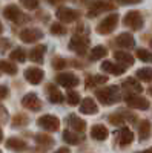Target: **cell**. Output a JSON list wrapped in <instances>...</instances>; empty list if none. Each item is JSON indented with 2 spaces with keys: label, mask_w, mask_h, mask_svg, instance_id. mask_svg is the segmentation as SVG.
Here are the masks:
<instances>
[{
  "label": "cell",
  "mask_w": 152,
  "mask_h": 153,
  "mask_svg": "<svg viewBox=\"0 0 152 153\" xmlns=\"http://www.w3.org/2000/svg\"><path fill=\"white\" fill-rule=\"evenodd\" d=\"M11 58L14 61H17V63H23L25 60H26V54H25V51L22 48H16L11 52Z\"/></svg>",
  "instance_id": "28"
},
{
  "label": "cell",
  "mask_w": 152,
  "mask_h": 153,
  "mask_svg": "<svg viewBox=\"0 0 152 153\" xmlns=\"http://www.w3.org/2000/svg\"><path fill=\"white\" fill-rule=\"evenodd\" d=\"M101 69L105 72H109V74H114V75H120L124 72V66H120V65H115L112 61H105L101 63Z\"/></svg>",
  "instance_id": "16"
},
{
  "label": "cell",
  "mask_w": 152,
  "mask_h": 153,
  "mask_svg": "<svg viewBox=\"0 0 152 153\" xmlns=\"http://www.w3.org/2000/svg\"><path fill=\"white\" fill-rule=\"evenodd\" d=\"M118 141L121 146H128L134 141V133L128 129V127H124V129H121L120 132V136H118Z\"/></svg>",
  "instance_id": "22"
},
{
  "label": "cell",
  "mask_w": 152,
  "mask_h": 153,
  "mask_svg": "<svg viewBox=\"0 0 152 153\" xmlns=\"http://www.w3.org/2000/svg\"><path fill=\"white\" fill-rule=\"evenodd\" d=\"M97 110H98V107H97L95 101L92 98H85L82 101V104H80V112L82 113H85V115H94V113H97Z\"/></svg>",
  "instance_id": "12"
},
{
  "label": "cell",
  "mask_w": 152,
  "mask_h": 153,
  "mask_svg": "<svg viewBox=\"0 0 152 153\" xmlns=\"http://www.w3.org/2000/svg\"><path fill=\"white\" fill-rule=\"evenodd\" d=\"M57 83L63 87H74L79 84V78L72 74H60L57 75Z\"/></svg>",
  "instance_id": "10"
},
{
  "label": "cell",
  "mask_w": 152,
  "mask_h": 153,
  "mask_svg": "<svg viewBox=\"0 0 152 153\" xmlns=\"http://www.w3.org/2000/svg\"><path fill=\"white\" fill-rule=\"evenodd\" d=\"M126 103H128L129 107H134V109H142V110L149 109V101L138 95H128L126 97Z\"/></svg>",
  "instance_id": "7"
},
{
  "label": "cell",
  "mask_w": 152,
  "mask_h": 153,
  "mask_svg": "<svg viewBox=\"0 0 152 153\" xmlns=\"http://www.w3.org/2000/svg\"><path fill=\"white\" fill-rule=\"evenodd\" d=\"M151 46H152V40H151Z\"/></svg>",
  "instance_id": "44"
},
{
  "label": "cell",
  "mask_w": 152,
  "mask_h": 153,
  "mask_svg": "<svg viewBox=\"0 0 152 153\" xmlns=\"http://www.w3.org/2000/svg\"><path fill=\"white\" fill-rule=\"evenodd\" d=\"M88 45H89V42H88L86 38H83V37H79V35L72 37L71 42H69V48L74 49L75 52L80 54V55H85V54H86Z\"/></svg>",
  "instance_id": "6"
},
{
  "label": "cell",
  "mask_w": 152,
  "mask_h": 153,
  "mask_svg": "<svg viewBox=\"0 0 152 153\" xmlns=\"http://www.w3.org/2000/svg\"><path fill=\"white\" fill-rule=\"evenodd\" d=\"M6 147L11 149V150H16V152H22V150L26 149V143L19 139V138H11L6 141Z\"/></svg>",
  "instance_id": "20"
},
{
  "label": "cell",
  "mask_w": 152,
  "mask_h": 153,
  "mask_svg": "<svg viewBox=\"0 0 152 153\" xmlns=\"http://www.w3.org/2000/svg\"><path fill=\"white\" fill-rule=\"evenodd\" d=\"M114 57H115V60L118 63H121V65H126V66L134 65V57L128 52H124V51H117V52L114 54Z\"/></svg>",
  "instance_id": "18"
},
{
  "label": "cell",
  "mask_w": 152,
  "mask_h": 153,
  "mask_svg": "<svg viewBox=\"0 0 152 153\" xmlns=\"http://www.w3.org/2000/svg\"><path fill=\"white\" fill-rule=\"evenodd\" d=\"M0 32H2V23H0Z\"/></svg>",
  "instance_id": "42"
},
{
  "label": "cell",
  "mask_w": 152,
  "mask_h": 153,
  "mask_svg": "<svg viewBox=\"0 0 152 153\" xmlns=\"http://www.w3.org/2000/svg\"><path fill=\"white\" fill-rule=\"evenodd\" d=\"M51 32H52L54 35H63L66 32V29L63 28L60 23H52V25H51Z\"/></svg>",
  "instance_id": "33"
},
{
  "label": "cell",
  "mask_w": 152,
  "mask_h": 153,
  "mask_svg": "<svg viewBox=\"0 0 152 153\" xmlns=\"http://www.w3.org/2000/svg\"><path fill=\"white\" fill-rule=\"evenodd\" d=\"M97 98L100 100L101 104L105 106H111L114 103H117L120 100V91L117 86H111V87H105V89H100V91L95 92Z\"/></svg>",
  "instance_id": "1"
},
{
  "label": "cell",
  "mask_w": 152,
  "mask_h": 153,
  "mask_svg": "<svg viewBox=\"0 0 152 153\" xmlns=\"http://www.w3.org/2000/svg\"><path fill=\"white\" fill-rule=\"evenodd\" d=\"M138 135H140V141H146L151 136V123L148 120H143L138 127Z\"/></svg>",
  "instance_id": "19"
},
{
  "label": "cell",
  "mask_w": 152,
  "mask_h": 153,
  "mask_svg": "<svg viewBox=\"0 0 152 153\" xmlns=\"http://www.w3.org/2000/svg\"><path fill=\"white\" fill-rule=\"evenodd\" d=\"M57 17L61 20V22H65V23H71L74 22L75 19L79 17V14L75 12L74 9H69V8H60L57 11Z\"/></svg>",
  "instance_id": "11"
},
{
  "label": "cell",
  "mask_w": 152,
  "mask_h": 153,
  "mask_svg": "<svg viewBox=\"0 0 152 153\" xmlns=\"http://www.w3.org/2000/svg\"><path fill=\"white\" fill-rule=\"evenodd\" d=\"M137 57L140 58L142 61H146V63H152V54L146 49H137Z\"/></svg>",
  "instance_id": "31"
},
{
  "label": "cell",
  "mask_w": 152,
  "mask_h": 153,
  "mask_svg": "<svg viewBox=\"0 0 152 153\" xmlns=\"http://www.w3.org/2000/svg\"><path fill=\"white\" fill-rule=\"evenodd\" d=\"M117 45L124 48V49H129V48L135 46V40H134V37L129 32H123V34H120L117 37Z\"/></svg>",
  "instance_id": "14"
},
{
  "label": "cell",
  "mask_w": 152,
  "mask_h": 153,
  "mask_svg": "<svg viewBox=\"0 0 152 153\" xmlns=\"http://www.w3.org/2000/svg\"><path fill=\"white\" fill-rule=\"evenodd\" d=\"M22 104L26 109H29V110H39V109H42V101L39 100V97H37L35 94L25 95L23 100H22Z\"/></svg>",
  "instance_id": "8"
},
{
  "label": "cell",
  "mask_w": 152,
  "mask_h": 153,
  "mask_svg": "<svg viewBox=\"0 0 152 153\" xmlns=\"http://www.w3.org/2000/svg\"><path fill=\"white\" fill-rule=\"evenodd\" d=\"M48 95H49V101H51V103H54V104H58V103L63 101L61 92L58 91L55 86H52V84L48 86Z\"/></svg>",
  "instance_id": "17"
},
{
  "label": "cell",
  "mask_w": 152,
  "mask_h": 153,
  "mask_svg": "<svg viewBox=\"0 0 152 153\" xmlns=\"http://www.w3.org/2000/svg\"><path fill=\"white\" fill-rule=\"evenodd\" d=\"M69 124L75 132H83L86 129V123L83 120H80L79 117H75V115H71L69 117Z\"/></svg>",
  "instance_id": "23"
},
{
  "label": "cell",
  "mask_w": 152,
  "mask_h": 153,
  "mask_svg": "<svg viewBox=\"0 0 152 153\" xmlns=\"http://www.w3.org/2000/svg\"><path fill=\"white\" fill-rule=\"evenodd\" d=\"M117 22H118V16H117V14L108 16V17L97 26V32H98V34H109V32H112L114 29H115V26H117Z\"/></svg>",
  "instance_id": "4"
},
{
  "label": "cell",
  "mask_w": 152,
  "mask_h": 153,
  "mask_svg": "<svg viewBox=\"0 0 152 153\" xmlns=\"http://www.w3.org/2000/svg\"><path fill=\"white\" fill-rule=\"evenodd\" d=\"M108 55V51L105 46H95L92 51H91V54H89V58L91 60H100V58H103Z\"/></svg>",
  "instance_id": "25"
},
{
  "label": "cell",
  "mask_w": 152,
  "mask_h": 153,
  "mask_svg": "<svg viewBox=\"0 0 152 153\" xmlns=\"http://www.w3.org/2000/svg\"><path fill=\"white\" fill-rule=\"evenodd\" d=\"M43 37V32L40 29H35V28H26L20 32V38L25 43H34L37 40H40Z\"/></svg>",
  "instance_id": "5"
},
{
  "label": "cell",
  "mask_w": 152,
  "mask_h": 153,
  "mask_svg": "<svg viewBox=\"0 0 152 153\" xmlns=\"http://www.w3.org/2000/svg\"><path fill=\"white\" fill-rule=\"evenodd\" d=\"M35 139H37V143H46V144H52V139H51V138H46L45 135H39V136H37Z\"/></svg>",
  "instance_id": "36"
},
{
  "label": "cell",
  "mask_w": 152,
  "mask_h": 153,
  "mask_svg": "<svg viewBox=\"0 0 152 153\" xmlns=\"http://www.w3.org/2000/svg\"><path fill=\"white\" fill-rule=\"evenodd\" d=\"M37 124H39L42 129L49 130V132H55V130H58V127H60L58 118L52 117V115H43V117H40L39 120H37Z\"/></svg>",
  "instance_id": "2"
},
{
  "label": "cell",
  "mask_w": 152,
  "mask_h": 153,
  "mask_svg": "<svg viewBox=\"0 0 152 153\" xmlns=\"http://www.w3.org/2000/svg\"><path fill=\"white\" fill-rule=\"evenodd\" d=\"M55 153H69V150H68V149H60V150L55 152Z\"/></svg>",
  "instance_id": "40"
},
{
  "label": "cell",
  "mask_w": 152,
  "mask_h": 153,
  "mask_svg": "<svg viewBox=\"0 0 152 153\" xmlns=\"http://www.w3.org/2000/svg\"><path fill=\"white\" fill-rule=\"evenodd\" d=\"M22 3L28 9H35L37 6H39V0H22Z\"/></svg>",
  "instance_id": "35"
},
{
  "label": "cell",
  "mask_w": 152,
  "mask_h": 153,
  "mask_svg": "<svg viewBox=\"0 0 152 153\" xmlns=\"http://www.w3.org/2000/svg\"><path fill=\"white\" fill-rule=\"evenodd\" d=\"M108 135H109V132H108V129L105 126L97 124V126H94L91 129V136L94 139H97V141H105V139L108 138Z\"/></svg>",
  "instance_id": "15"
},
{
  "label": "cell",
  "mask_w": 152,
  "mask_h": 153,
  "mask_svg": "<svg viewBox=\"0 0 152 153\" xmlns=\"http://www.w3.org/2000/svg\"><path fill=\"white\" fill-rule=\"evenodd\" d=\"M123 86H124V87H128V89H131V91H134V92H137V94H140V92L143 91L142 84L138 83L135 78H128V80L123 83Z\"/></svg>",
  "instance_id": "27"
},
{
  "label": "cell",
  "mask_w": 152,
  "mask_h": 153,
  "mask_svg": "<svg viewBox=\"0 0 152 153\" xmlns=\"http://www.w3.org/2000/svg\"><path fill=\"white\" fill-rule=\"evenodd\" d=\"M8 87L6 86H0V100H3V98H6L8 97Z\"/></svg>",
  "instance_id": "37"
},
{
  "label": "cell",
  "mask_w": 152,
  "mask_h": 153,
  "mask_svg": "<svg viewBox=\"0 0 152 153\" xmlns=\"http://www.w3.org/2000/svg\"><path fill=\"white\" fill-rule=\"evenodd\" d=\"M145 153H152V150H149V152H145Z\"/></svg>",
  "instance_id": "43"
},
{
  "label": "cell",
  "mask_w": 152,
  "mask_h": 153,
  "mask_svg": "<svg viewBox=\"0 0 152 153\" xmlns=\"http://www.w3.org/2000/svg\"><path fill=\"white\" fill-rule=\"evenodd\" d=\"M121 5H134V3H138L142 2V0H118Z\"/></svg>",
  "instance_id": "38"
},
{
  "label": "cell",
  "mask_w": 152,
  "mask_h": 153,
  "mask_svg": "<svg viewBox=\"0 0 152 153\" xmlns=\"http://www.w3.org/2000/svg\"><path fill=\"white\" fill-rule=\"evenodd\" d=\"M2 138H3V133H2V129H0V141H2Z\"/></svg>",
  "instance_id": "41"
},
{
  "label": "cell",
  "mask_w": 152,
  "mask_h": 153,
  "mask_svg": "<svg viewBox=\"0 0 152 153\" xmlns=\"http://www.w3.org/2000/svg\"><path fill=\"white\" fill-rule=\"evenodd\" d=\"M137 78L138 80H142V81H152V69L151 68H142V69H138L137 71Z\"/></svg>",
  "instance_id": "26"
},
{
  "label": "cell",
  "mask_w": 152,
  "mask_h": 153,
  "mask_svg": "<svg viewBox=\"0 0 152 153\" xmlns=\"http://www.w3.org/2000/svg\"><path fill=\"white\" fill-rule=\"evenodd\" d=\"M65 66H66L65 58H61V57H55V58L52 60V68H55V69H63Z\"/></svg>",
  "instance_id": "34"
},
{
  "label": "cell",
  "mask_w": 152,
  "mask_h": 153,
  "mask_svg": "<svg viewBox=\"0 0 152 153\" xmlns=\"http://www.w3.org/2000/svg\"><path fill=\"white\" fill-rule=\"evenodd\" d=\"M3 14H5V17H6L8 20H12V22H16V23L22 22V12H20V9H19L17 6H14V5L6 6L5 11H3Z\"/></svg>",
  "instance_id": "13"
},
{
  "label": "cell",
  "mask_w": 152,
  "mask_h": 153,
  "mask_svg": "<svg viewBox=\"0 0 152 153\" xmlns=\"http://www.w3.org/2000/svg\"><path fill=\"white\" fill-rule=\"evenodd\" d=\"M0 153H2V152H0Z\"/></svg>",
  "instance_id": "45"
},
{
  "label": "cell",
  "mask_w": 152,
  "mask_h": 153,
  "mask_svg": "<svg viewBox=\"0 0 152 153\" xmlns=\"http://www.w3.org/2000/svg\"><path fill=\"white\" fill-rule=\"evenodd\" d=\"M66 98H68V103H69L71 106H75V104L80 103V95H79L77 92H74V91H71Z\"/></svg>",
  "instance_id": "32"
},
{
  "label": "cell",
  "mask_w": 152,
  "mask_h": 153,
  "mask_svg": "<svg viewBox=\"0 0 152 153\" xmlns=\"http://www.w3.org/2000/svg\"><path fill=\"white\" fill-rule=\"evenodd\" d=\"M63 139H65L68 144H79V143H80V138L75 135V133L69 132V130H65V132H63Z\"/></svg>",
  "instance_id": "30"
},
{
  "label": "cell",
  "mask_w": 152,
  "mask_h": 153,
  "mask_svg": "<svg viewBox=\"0 0 152 153\" xmlns=\"http://www.w3.org/2000/svg\"><path fill=\"white\" fill-rule=\"evenodd\" d=\"M123 23L126 25V26L132 28V29H142L143 28V17L138 11H131L124 16Z\"/></svg>",
  "instance_id": "3"
},
{
  "label": "cell",
  "mask_w": 152,
  "mask_h": 153,
  "mask_svg": "<svg viewBox=\"0 0 152 153\" xmlns=\"http://www.w3.org/2000/svg\"><path fill=\"white\" fill-rule=\"evenodd\" d=\"M45 52H46V46H43V45H40V46H37V48H34L32 51H31V54H29V58L32 60V61H39V63H42L43 61V55H45Z\"/></svg>",
  "instance_id": "21"
},
{
  "label": "cell",
  "mask_w": 152,
  "mask_h": 153,
  "mask_svg": "<svg viewBox=\"0 0 152 153\" xmlns=\"http://www.w3.org/2000/svg\"><path fill=\"white\" fill-rule=\"evenodd\" d=\"M43 71L39 68H28L25 71V78H26L31 84H39L43 80Z\"/></svg>",
  "instance_id": "9"
},
{
  "label": "cell",
  "mask_w": 152,
  "mask_h": 153,
  "mask_svg": "<svg viewBox=\"0 0 152 153\" xmlns=\"http://www.w3.org/2000/svg\"><path fill=\"white\" fill-rule=\"evenodd\" d=\"M0 71L14 75V74L17 72V68L14 66V63H9V61H3V60H2V61H0Z\"/></svg>",
  "instance_id": "29"
},
{
  "label": "cell",
  "mask_w": 152,
  "mask_h": 153,
  "mask_svg": "<svg viewBox=\"0 0 152 153\" xmlns=\"http://www.w3.org/2000/svg\"><path fill=\"white\" fill-rule=\"evenodd\" d=\"M108 81V76H100V75H91L86 80V87H95L98 84H103Z\"/></svg>",
  "instance_id": "24"
},
{
  "label": "cell",
  "mask_w": 152,
  "mask_h": 153,
  "mask_svg": "<svg viewBox=\"0 0 152 153\" xmlns=\"http://www.w3.org/2000/svg\"><path fill=\"white\" fill-rule=\"evenodd\" d=\"M109 121H111V123H121V118H120V117H111Z\"/></svg>",
  "instance_id": "39"
}]
</instances>
